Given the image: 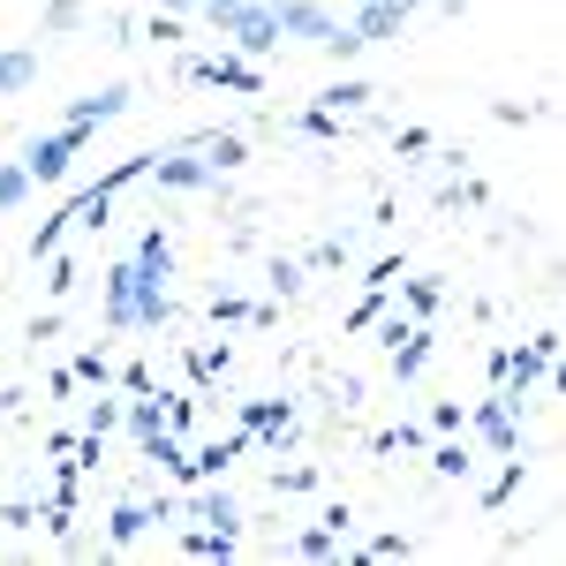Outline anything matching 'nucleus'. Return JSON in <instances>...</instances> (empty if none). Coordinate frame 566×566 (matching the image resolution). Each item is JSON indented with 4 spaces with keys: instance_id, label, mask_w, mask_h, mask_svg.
<instances>
[{
    "instance_id": "nucleus-16",
    "label": "nucleus",
    "mask_w": 566,
    "mask_h": 566,
    "mask_svg": "<svg viewBox=\"0 0 566 566\" xmlns=\"http://www.w3.org/2000/svg\"><path fill=\"white\" fill-rule=\"evenodd\" d=\"M144 528H151V506H144V499H122V506L106 514V544H136Z\"/></svg>"
},
{
    "instance_id": "nucleus-27",
    "label": "nucleus",
    "mask_w": 566,
    "mask_h": 566,
    "mask_svg": "<svg viewBox=\"0 0 566 566\" xmlns=\"http://www.w3.org/2000/svg\"><path fill=\"white\" fill-rule=\"evenodd\" d=\"M317 53H325V61H355V53H363V31H355V23H333V31L317 39Z\"/></svg>"
},
{
    "instance_id": "nucleus-10",
    "label": "nucleus",
    "mask_w": 566,
    "mask_h": 566,
    "mask_svg": "<svg viewBox=\"0 0 566 566\" xmlns=\"http://www.w3.org/2000/svg\"><path fill=\"white\" fill-rule=\"evenodd\" d=\"M129 98H136L129 84H106V91H91V98H76V106H69V122H76V129H98V122H122V114H129Z\"/></svg>"
},
{
    "instance_id": "nucleus-12",
    "label": "nucleus",
    "mask_w": 566,
    "mask_h": 566,
    "mask_svg": "<svg viewBox=\"0 0 566 566\" xmlns=\"http://www.w3.org/2000/svg\"><path fill=\"white\" fill-rule=\"evenodd\" d=\"M242 446H250V431H234V438H212V446H197V453H189V483H212V476H227Z\"/></svg>"
},
{
    "instance_id": "nucleus-8",
    "label": "nucleus",
    "mask_w": 566,
    "mask_h": 566,
    "mask_svg": "<svg viewBox=\"0 0 566 566\" xmlns=\"http://www.w3.org/2000/svg\"><path fill=\"white\" fill-rule=\"evenodd\" d=\"M181 151H205V167H212V175H234V167H250V144H242L234 129H205V136H189Z\"/></svg>"
},
{
    "instance_id": "nucleus-5",
    "label": "nucleus",
    "mask_w": 566,
    "mask_h": 566,
    "mask_svg": "<svg viewBox=\"0 0 566 566\" xmlns=\"http://www.w3.org/2000/svg\"><path fill=\"white\" fill-rule=\"evenodd\" d=\"M181 514H189V522H205V528H234V536H242V499H234L219 476L205 483L197 499H181Z\"/></svg>"
},
{
    "instance_id": "nucleus-3",
    "label": "nucleus",
    "mask_w": 566,
    "mask_h": 566,
    "mask_svg": "<svg viewBox=\"0 0 566 566\" xmlns=\"http://www.w3.org/2000/svg\"><path fill=\"white\" fill-rule=\"evenodd\" d=\"M189 84H219V91L258 98L264 76H258V61H242V53H212V61H189Z\"/></svg>"
},
{
    "instance_id": "nucleus-21",
    "label": "nucleus",
    "mask_w": 566,
    "mask_h": 566,
    "mask_svg": "<svg viewBox=\"0 0 566 566\" xmlns=\"http://www.w3.org/2000/svg\"><path fill=\"white\" fill-rule=\"evenodd\" d=\"M522 483H528V461H522V453H506V469L483 483V506H506V499H514Z\"/></svg>"
},
{
    "instance_id": "nucleus-28",
    "label": "nucleus",
    "mask_w": 566,
    "mask_h": 566,
    "mask_svg": "<svg viewBox=\"0 0 566 566\" xmlns=\"http://www.w3.org/2000/svg\"><path fill=\"white\" fill-rule=\"evenodd\" d=\"M45 295H53V303H69V295H76V258H61V250L45 258Z\"/></svg>"
},
{
    "instance_id": "nucleus-24",
    "label": "nucleus",
    "mask_w": 566,
    "mask_h": 566,
    "mask_svg": "<svg viewBox=\"0 0 566 566\" xmlns=\"http://www.w3.org/2000/svg\"><path fill=\"white\" fill-rule=\"evenodd\" d=\"M333 552H340V528H333V522H317V528L295 536V559H333Z\"/></svg>"
},
{
    "instance_id": "nucleus-23",
    "label": "nucleus",
    "mask_w": 566,
    "mask_h": 566,
    "mask_svg": "<svg viewBox=\"0 0 566 566\" xmlns=\"http://www.w3.org/2000/svg\"><path fill=\"white\" fill-rule=\"evenodd\" d=\"M84 431H98V438H114V431H122V400H114L106 386H98V400L84 408Z\"/></svg>"
},
{
    "instance_id": "nucleus-34",
    "label": "nucleus",
    "mask_w": 566,
    "mask_h": 566,
    "mask_svg": "<svg viewBox=\"0 0 566 566\" xmlns=\"http://www.w3.org/2000/svg\"><path fill=\"white\" fill-rule=\"evenodd\" d=\"M431 431H438V438L469 431V408H461V400H438V408H431Z\"/></svg>"
},
{
    "instance_id": "nucleus-39",
    "label": "nucleus",
    "mask_w": 566,
    "mask_h": 566,
    "mask_svg": "<svg viewBox=\"0 0 566 566\" xmlns=\"http://www.w3.org/2000/svg\"><path fill=\"white\" fill-rule=\"evenodd\" d=\"M363 552H370V559H408V536H370Z\"/></svg>"
},
{
    "instance_id": "nucleus-15",
    "label": "nucleus",
    "mask_w": 566,
    "mask_h": 566,
    "mask_svg": "<svg viewBox=\"0 0 566 566\" xmlns=\"http://www.w3.org/2000/svg\"><path fill=\"white\" fill-rule=\"evenodd\" d=\"M39 84V53L31 45H8L0 53V98H15V91H31Z\"/></svg>"
},
{
    "instance_id": "nucleus-37",
    "label": "nucleus",
    "mask_w": 566,
    "mask_h": 566,
    "mask_svg": "<svg viewBox=\"0 0 566 566\" xmlns=\"http://www.w3.org/2000/svg\"><path fill=\"white\" fill-rule=\"evenodd\" d=\"M144 39H151V45H181V15H175V8H167V15H151V31H144Z\"/></svg>"
},
{
    "instance_id": "nucleus-14",
    "label": "nucleus",
    "mask_w": 566,
    "mask_h": 566,
    "mask_svg": "<svg viewBox=\"0 0 566 566\" xmlns=\"http://www.w3.org/2000/svg\"><path fill=\"white\" fill-rule=\"evenodd\" d=\"M136 453H144V461H151L159 476H181V483H189V446H181L175 431H151L144 446H136Z\"/></svg>"
},
{
    "instance_id": "nucleus-20",
    "label": "nucleus",
    "mask_w": 566,
    "mask_h": 566,
    "mask_svg": "<svg viewBox=\"0 0 566 566\" xmlns=\"http://www.w3.org/2000/svg\"><path fill=\"white\" fill-rule=\"evenodd\" d=\"M264 280H272V295H280V303H295V295L310 287V264L303 258H272V264H264Z\"/></svg>"
},
{
    "instance_id": "nucleus-13",
    "label": "nucleus",
    "mask_w": 566,
    "mask_h": 566,
    "mask_svg": "<svg viewBox=\"0 0 566 566\" xmlns=\"http://www.w3.org/2000/svg\"><path fill=\"white\" fill-rule=\"evenodd\" d=\"M431 469H438V483H469L476 476V446H469V431H453L446 446H431Z\"/></svg>"
},
{
    "instance_id": "nucleus-36",
    "label": "nucleus",
    "mask_w": 566,
    "mask_h": 566,
    "mask_svg": "<svg viewBox=\"0 0 566 566\" xmlns=\"http://www.w3.org/2000/svg\"><path fill=\"white\" fill-rule=\"evenodd\" d=\"M212 325H250V303L242 295H212Z\"/></svg>"
},
{
    "instance_id": "nucleus-9",
    "label": "nucleus",
    "mask_w": 566,
    "mask_h": 566,
    "mask_svg": "<svg viewBox=\"0 0 566 566\" xmlns=\"http://www.w3.org/2000/svg\"><path fill=\"white\" fill-rule=\"evenodd\" d=\"M129 310H136V333H167L181 317V303L159 287V280H136V295H129Z\"/></svg>"
},
{
    "instance_id": "nucleus-19",
    "label": "nucleus",
    "mask_w": 566,
    "mask_h": 566,
    "mask_svg": "<svg viewBox=\"0 0 566 566\" xmlns=\"http://www.w3.org/2000/svg\"><path fill=\"white\" fill-rule=\"evenodd\" d=\"M181 552H189V559H234L242 544H234V528H189Z\"/></svg>"
},
{
    "instance_id": "nucleus-22",
    "label": "nucleus",
    "mask_w": 566,
    "mask_h": 566,
    "mask_svg": "<svg viewBox=\"0 0 566 566\" xmlns=\"http://www.w3.org/2000/svg\"><path fill=\"white\" fill-rule=\"evenodd\" d=\"M227 370H234V348H227V340H219V348H189V378L212 386V378H227Z\"/></svg>"
},
{
    "instance_id": "nucleus-1",
    "label": "nucleus",
    "mask_w": 566,
    "mask_h": 566,
    "mask_svg": "<svg viewBox=\"0 0 566 566\" xmlns=\"http://www.w3.org/2000/svg\"><path fill=\"white\" fill-rule=\"evenodd\" d=\"M84 136L91 129H76V122H61L53 136H31V144H23V175L31 181H69V159L84 151Z\"/></svg>"
},
{
    "instance_id": "nucleus-18",
    "label": "nucleus",
    "mask_w": 566,
    "mask_h": 566,
    "mask_svg": "<svg viewBox=\"0 0 566 566\" xmlns=\"http://www.w3.org/2000/svg\"><path fill=\"white\" fill-rule=\"evenodd\" d=\"M106 212H114V189H84V197L69 205V227H84V234H106Z\"/></svg>"
},
{
    "instance_id": "nucleus-4",
    "label": "nucleus",
    "mask_w": 566,
    "mask_h": 566,
    "mask_svg": "<svg viewBox=\"0 0 566 566\" xmlns=\"http://www.w3.org/2000/svg\"><path fill=\"white\" fill-rule=\"evenodd\" d=\"M227 53H242V61H264V53H272V45H280V23H272V8H242V15H234V31H227Z\"/></svg>"
},
{
    "instance_id": "nucleus-31",
    "label": "nucleus",
    "mask_w": 566,
    "mask_h": 566,
    "mask_svg": "<svg viewBox=\"0 0 566 566\" xmlns=\"http://www.w3.org/2000/svg\"><path fill=\"white\" fill-rule=\"evenodd\" d=\"M378 317H386V287H370V295H363V303L348 310V325H340V333H370Z\"/></svg>"
},
{
    "instance_id": "nucleus-35",
    "label": "nucleus",
    "mask_w": 566,
    "mask_h": 566,
    "mask_svg": "<svg viewBox=\"0 0 566 566\" xmlns=\"http://www.w3.org/2000/svg\"><path fill=\"white\" fill-rule=\"evenodd\" d=\"M167 431H175V438L197 431V400H189V392H181V400H167Z\"/></svg>"
},
{
    "instance_id": "nucleus-33",
    "label": "nucleus",
    "mask_w": 566,
    "mask_h": 566,
    "mask_svg": "<svg viewBox=\"0 0 566 566\" xmlns=\"http://www.w3.org/2000/svg\"><path fill=\"white\" fill-rule=\"evenodd\" d=\"M23 197H31V175H23V159H15V167H0V212H15Z\"/></svg>"
},
{
    "instance_id": "nucleus-30",
    "label": "nucleus",
    "mask_w": 566,
    "mask_h": 566,
    "mask_svg": "<svg viewBox=\"0 0 566 566\" xmlns=\"http://www.w3.org/2000/svg\"><path fill=\"white\" fill-rule=\"evenodd\" d=\"M303 264H310V272H340V264H348V234H325Z\"/></svg>"
},
{
    "instance_id": "nucleus-7",
    "label": "nucleus",
    "mask_w": 566,
    "mask_h": 566,
    "mask_svg": "<svg viewBox=\"0 0 566 566\" xmlns=\"http://www.w3.org/2000/svg\"><path fill=\"white\" fill-rule=\"evenodd\" d=\"M264 8H272V23H280V39H325V31H333V15H325V8H317V0H264Z\"/></svg>"
},
{
    "instance_id": "nucleus-17",
    "label": "nucleus",
    "mask_w": 566,
    "mask_h": 566,
    "mask_svg": "<svg viewBox=\"0 0 566 566\" xmlns=\"http://www.w3.org/2000/svg\"><path fill=\"white\" fill-rule=\"evenodd\" d=\"M317 98H325V114H363V106H370L378 91L363 84V76H340V84H325Z\"/></svg>"
},
{
    "instance_id": "nucleus-11",
    "label": "nucleus",
    "mask_w": 566,
    "mask_h": 566,
    "mask_svg": "<svg viewBox=\"0 0 566 566\" xmlns=\"http://www.w3.org/2000/svg\"><path fill=\"white\" fill-rule=\"evenodd\" d=\"M136 280H159V287H167V280H175V234H167V227H151V234H144V242H136Z\"/></svg>"
},
{
    "instance_id": "nucleus-2",
    "label": "nucleus",
    "mask_w": 566,
    "mask_h": 566,
    "mask_svg": "<svg viewBox=\"0 0 566 566\" xmlns=\"http://www.w3.org/2000/svg\"><path fill=\"white\" fill-rule=\"evenodd\" d=\"M469 431H476L483 446H491V453H499V461H506V453H522V423H514V408H506V400H499V392H491V400H476V408H469Z\"/></svg>"
},
{
    "instance_id": "nucleus-6",
    "label": "nucleus",
    "mask_w": 566,
    "mask_h": 566,
    "mask_svg": "<svg viewBox=\"0 0 566 566\" xmlns=\"http://www.w3.org/2000/svg\"><path fill=\"white\" fill-rule=\"evenodd\" d=\"M151 175H159V189H175V197H197V189H212V167L205 159H189V151H151Z\"/></svg>"
},
{
    "instance_id": "nucleus-26",
    "label": "nucleus",
    "mask_w": 566,
    "mask_h": 566,
    "mask_svg": "<svg viewBox=\"0 0 566 566\" xmlns=\"http://www.w3.org/2000/svg\"><path fill=\"white\" fill-rule=\"evenodd\" d=\"M272 491L280 499H303V491H317V469L310 461H287V469H272Z\"/></svg>"
},
{
    "instance_id": "nucleus-29",
    "label": "nucleus",
    "mask_w": 566,
    "mask_h": 566,
    "mask_svg": "<svg viewBox=\"0 0 566 566\" xmlns=\"http://www.w3.org/2000/svg\"><path fill=\"white\" fill-rule=\"evenodd\" d=\"M69 370H76V386H114V363H106V348H84Z\"/></svg>"
},
{
    "instance_id": "nucleus-40",
    "label": "nucleus",
    "mask_w": 566,
    "mask_h": 566,
    "mask_svg": "<svg viewBox=\"0 0 566 566\" xmlns=\"http://www.w3.org/2000/svg\"><path fill=\"white\" fill-rule=\"evenodd\" d=\"M355 8H363V0H355Z\"/></svg>"
},
{
    "instance_id": "nucleus-25",
    "label": "nucleus",
    "mask_w": 566,
    "mask_h": 566,
    "mask_svg": "<svg viewBox=\"0 0 566 566\" xmlns=\"http://www.w3.org/2000/svg\"><path fill=\"white\" fill-rule=\"evenodd\" d=\"M438 303H446V287H438V280H408V317H416V325H431Z\"/></svg>"
},
{
    "instance_id": "nucleus-38",
    "label": "nucleus",
    "mask_w": 566,
    "mask_h": 566,
    "mask_svg": "<svg viewBox=\"0 0 566 566\" xmlns=\"http://www.w3.org/2000/svg\"><path fill=\"white\" fill-rule=\"evenodd\" d=\"M39 522V506H31V499H8V506H0V528H31Z\"/></svg>"
},
{
    "instance_id": "nucleus-32",
    "label": "nucleus",
    "mask_w": 566,
    "mask_h": 566,
    "mask_svg": "<svg viewBox=\"0 0 566 566\" xmlns=\"http://www.w3.org/2000/svg\"><path fill=\"white\" fill-rule=\"evenodd\" d=\"M39 23H45V31H53V39H69V31L84 23V0H53V8H45Z\"/></svg>"
}]
</instances>
